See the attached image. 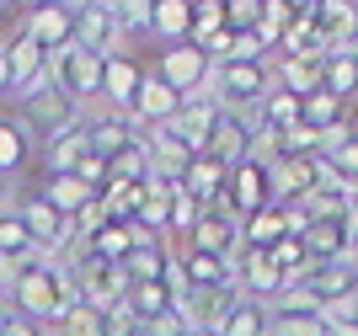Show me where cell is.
<instances>
[{
	"label": "cell",
	"instance_id": "cell-22",
	"mask_svg": "<svg viewBox=\"0 0 358 336\" xmlns=\"http://www.w3.org/2000/svg\"><path fill=\"white\" fill-rule=\"evenodd\" d=\"M289 27H294V6H284V0H268V6H262V16H257V43L273 48Z\"/></svg>",
	"mask_w": 358,
	"mask_h": 336
},
{
	"label": "cell",
	"instance_id": "cell-29",
	"mask_svg": "<svg viewBox=\"0 0 358 336\" xmlns=\"http://www.w3.org/2000/svg\"><path fill=\"white\" fill-rule=\"evenodd\" d=\"M327 161H331V171L353 187V182H358V133H348L343 145H337V155H327Z\"/></svg>",
	"mask_w": 358,
	"mask_h": 336
},
{
	"label": "cell",
	"instance_id": "cell-28",
	"mask_svg": "<svg viewBox=\"0 0 358 336\" xmlns=\"http://www.w3.org/2000/svg\"><path fill=\"white\" fill-rule=\"evenodd\" d=\"M257 16H262V0H236L224 6V32H257Z\"/></svg>",
	"mask_w": 358,
	"mask_h": 336
},
{
	"label": "cell",
	"instance_id": "cell-4",
	"mask_svg": "<svg viewBox=\"0 0 358 336\" xmlns=\"http://www.w3.org/2000/svg\"><path fill=\"white\" fill-rule=\"evenodd\" d=\"M305 288L315 293V305H337V299H353L358 293V267H353V251L348 256H337V262H321L305 272Z\"/></svg>",
	"mask_w": 358,
	"mask_h": 336
},
{
	"label": "cell",
	"instance_id": "cell-6",
	"mask_svg": "<svg viewBox=\"0 0 358 336\" xmlns=\"http://www.w3.org/2000/svg\"><path fill=\"white\" fill-rule=\"evenodd\" d=\"M193 251H209V256L236 262V251H241V219H236V214H214V208H203V219L193 224Z\"/></svg>",
	"mask_w": 358,
	"mask_h": 336
},
{
	"label": "cell",
	"instance_id": "cell-7",
	"mask_svg": "<svg viewBox=\"0 0 358 336\" xmlns=\"http://www.w3.org/2000/svg\"><path fill=\"white\" fill-rule=\"evenodd\" d=\"M177 107H182L177 91L161 86L155 75H145V80H139V91H134V107H129V123H134V129H161Z\"/></svg>",
	"mask_w": 358,
	"mask_h": 336
},
{
	"label": "cell",
	"instance_id": "cell-15",
	"mask_svg": "<svg viewBox=\"0 0 358 336\" xmlns=\"http://www.w3.org/2000/svg\"><path fill=\"white\" fill-rule=\"evenodd\" d=\"M284 240V208L268 203V208H257L252 219H241V246L246 251H268Z\"/></svg>",
	"mask_w": 358,
	"mask_h": 336
},
{
	"label": "cell",
	"instance_id": "cell-1",
	"mask_svg": "<svg viewBox=\"0 0 358 336\" xmlns=\"http://www.w3.org/2000/svg\"><path fill=\"white\" fill-rule=\"evenodd\" d=\"M214 123H220V107H214L209 96H182V107L166 117L155 133L177 139L187 155H203V149H209V139H214Z\"/></svg>",
	"mask_w": 358,
	"mask_h": 336
},
{
	"label": "cell",
	"instance_id": "cell-8",
	"mask_svg": "<svg viewBox=\"0 0 358 336\" xmlns=\"http://www.w3.org/2000/svg\"><path fill=\"white\" fill-rule=\"evenodd\" d=\"M22 38H32L43 54H59V48L70 43V11H64V6H38V11L22 22Z\"/></svg>",
	"mask_w": 358,
	"mask_h": 336
},
{
	"label": "cell",
	"instance_id": "cell-13",
	"mask_svg": "<svg viewBox=\"0 0 358 336\" xmlns=\"http://www.w3.org/2000/svg\"><path fill=\"white\" fill-rule=\"evenodd\" d=\"M43 155H48V171H54V176H70L75 166H80V161L91 155V139H86V129H80V123L59 129V133H54V139L43 145Z\"/></svg>",
	"mask_w": 358,
	"mask_h": 336
},
{
	"label": "cell",
	"instance_id": "cell-27",
	"mask_svg": "<svg viewBox=\"0 0 358 336\" xmlns=\"http://www.w3.org/2000/svg\"><path fill=\"white\" fill-rule=\"evenodd\" d=\"M59 336H102V315L86 309V305H75L70 315L59 321Z\"/></svg>",
	"mask_w": 358,
	"mask_h": 336
},
{
	"label": "cell",
	"instance_id": "cell-35",
	"mask_svg": "<svg viewBox=\"0 0 358 336\" xmlns=\"http://www.w3.org/2000/svg\"><path fill=\"white\" fill-rule=\"evenodd\" d=\"M187 336H214V331H187Z\"/></svg>",
	"mask_w": 358,
	"mask_h": 336
},
{
	"label": "cell",
	"instance_id": "cell-16",
	"mask_svg": "<svg viewBox=\"0 0 358 336\" xmlns=\"http://www.w3.org/2000/svg\"><path fill=\"white\" fill-rule=\"evenodd\" d=\"M187 27H193V6H182V0L150 6V32H155L161 43H187Z\"/></svg>",
	"mask_w": 358,
	"mask_h": 336
},
{
	"label": "cell",
	"instance_id": "cell-17",
	"mask_svg": "<svg viewBox=\"0 0 358 336\" xmlns=\"http://www.w3.org/2000/svg\"><path fill=\"white\" fill-rule=\"evenodd\" d=\"M278 91L289 96H315L321 91V59H278Z\"/></svg>",
	"mask_w": 358,
	"mask_h": 336
},
{
	"label": "cell",
	"instance_id": "cell-5",
	"mask_svg": "<svg viewBox=\"0 0 358 336\" xmlns=\"http://www.w3.org/2000/svg\"><path fill=\"white\" fill-rule=\"evenodd\" d=\"M139 80H145V70H139L129 54H107V59H102V96H107V112L129 117Z\"/></svg>",
	"mask_w": 358,
	"mask_h": 336
},
{
	"label": "cell",
	"instance_id": "cell-31",
	"mask_svg": "<svg viewBox=\"0 0 358 336\" xmlns=\"http://www.w3.org/2000/svg\"><path fill=\"white\" fill-rule=\"evenodd\" d=\"M0 91H11V70H6V54H0Z\"/></svg>",
	"mask_w": 358,
	"mask_h": 336
},
{
	"label": "cell",
	"instance_id": "cell-24",
	"mask_svg": "<svg viewBox=\"0 0 358 336\" xmlns=\"http://www.w3.org/2000/svg\"><path fill=\"white\" fill-rule=\"evenodd\" d=\"M214 32H224V6H193V27H187V43L203 48Z\"/></svg>",
	"mask_w": 358,
	"mask_h": 336
},
{
	"label": "cell",
	"instance_id": "cell-34",
	"mask_svg": "<svg viewBox=\"0 0 358 336\" xmlns=\"http://www.w3.org/2000/svg\"><path fill=\"white\" fill-rule=\"evenodd\" d=\"M0 203H6V176H0Z\"/></svg>",
	"mask_w": 358,
	"mask_h": 336
},
{
	"label": "cell",
	"instance_id": "cell-18",
	"mask_svg": "<svg viewBox=\"0 0 358 336\" xmlns=\"http://www.w3.org/2000/svg\"><path fill=\"white\" fill-rule=\"evenodd\" d=\"M38 198H43V203L54 208V214H64V219H75V214H80V208H86L91 198H96V192H91V187H80L75 176H48V187L38 192Z\"/></svg>",
	"mask_w": 358,
	"mask_h": 336
},
{
	"label": "cell",
	"instance_id": "cell-3",
	"mask_svg": "<svg viewBox=\"0 0 358 336\" xmlns=\"http://www.w3.org/2000/svg\"><path fill=\"white\" fill-rule=\"evenodd\" d=\"M224 198H230V208H236V219H252L257 208H268V203H273L268 166H252V161H241L236 171L224 176Z\"/></svg>",
	"mask_w": 358,
	"mask_h": 336
},
{
	"label": "cell",
	"instance_id": "cell-30",
	"mask_svg": "<svg viewBox=\"0 0 358 336\" xmlns=\"http://www.w3.org/2000/svg\"><path fill=\"white\" fill-rule=\"evenodd\" d=\"M139 336H187V321H182L177 309H166V315H155V321L139 326Z\"/></svg>",
	"mask_w": 358,
	"mask_h": 336
},
{
	"label": "cell",
	"instance_id": "cell-25",
	"mask_svg": "<svg viewBox=\"0 0 358 336\" xmlns=\"http://www.w3.org/2000/svg\"><path fill=\"white\" fill-rule=\"evenodd\" d=\"M113 16H118V43L123 38H150V6L129 0V6H113Z\"/></svg>",
	"mask_w": 358,
	"mask_h": 336
},
{
	"label": "cell",
	"instance_id": "cell-11",
	"mask_svg": "<svg viewBox=\"0 0 358 336\" xmlns=\"http://www.w3.org/2000/svg\"><path fill=\"white\" fill-rule=\"evenodd\" d=\"M129 246H134V224L107 219L102 230L91 235V240H80L70 256H75V262H80V256H96V262H123V256H129Z\"/></svg>",
	"mask_w": 358,
	"mask_h": 336
},
{
	"label": "cell",
	"instance_id": "cell-19",
	"mask_svg": "<svg viewBox=\"0 0 358 336\" xmlns=\"http://www.w3.org/2000/svg\"><path fill=\"white\" fill-rule=\"evenodd\" d=\"M321 91L337 96V102L353 96V91H358V64L348 54H327V59H321Z\"/></svg>",
	"mask_w": 358,
	"mask_h": 336
},
{
	"label": "cell",
	"instance_id": "cell-33",
	"mask_svg": "<svg viewBox=\"0 0 358 336\" xmlns=\"http://www.w3.org/2000/svg\"><path fill=\"white\" fill-rule=\"evenodd\" d=\"M348 59H353V64H358V38H353V43H348Z\"/></svg>",
	"mask_w": 358,
	"mask_h": 336
},
{
	"label": "cell",
	"instance_id": "cell-23",
	"mask_svg": "<svg viewBox=\"0 0 358 336\" xmlns=\"http://www.w3.org/2000/svg\"><path fill=\"white\" fill-rule=\"evenodd\" d=\"M22 161H27V133H22V123H0V176L16 171Z\"/></svg>",
	"mask_w": 358,
	"mask_h": 336
},
{
	"label": "cell",
	"instance_id": "cell-20",
	"mask_svg": "<svg viewBox=\"0 0 358 336\" xmlns=\"http://www.w3.org/2000/svg\"><path fill=\"white\" fill-rule=\"evenodd\" d=\"M294 123H299V96H289V91L273 86L268 96H262V129L284 133V129H294Z\"/></svg>",
	"mask_w": 358,
	"mask_h": 336
},
{
	"label": "cell",
	"instance_id": "cell-12",
	"mask_svg": "<svg viewBox=\"0 0 358 336\" xmlns=\"http://www.w3.org/2000/svg\"><path fill=\"white\" fill-rule=\"evenodd\" d=\"M214 336H268V309L236 293V299H224L220 321H214Z\"/></svg>",
	"mask_w": 358,
	"mask_h": 336
},
{
	"label": "cell",
	"instance_id": "cell-2",
	"mask_svg": "<svg viewBox=\"0 0 358 336\" xmlns=\"http://www.w3.org/2000/svg\"><path fill=\"white\" fill-rule=\"evenodd\" d=\"M155 80L171 86L177 96H198L203 80H209V54L193 43H177V48H161V64H155Z\"/></svg>",
	"mask_w": 358,
	"mask_h": 336
},
{
	"label": "cell",
	"instance_id": "cell-14",
	"mask_svg": "<svg viewBox=\"0 0 358 336\" xmlns=\"http://www.w3.org/2000/svg\"><path fill=\"white\" fill-rule=\"evenodd\" d=\"M123 272H129V283H155L166 267V251L155 246V235H139L134 230V246H129V256H123Z\"/></svg>",
	"mask_w": 358,
	"mask_h": 336
},
{
	"label": "cell",
	"instance_id": "cell-9",
	"mask_svg": "<svg viewBox=\"0 0 358 336\" xmlns=\"http://www.w3.org/2000/svg\"><path fill=\"white\" fill-rule=\"evenodd\" d=\"M0 54H6V70H11V91L16 96H22V91L43 75V64H48V54L32 43V38H22V32H16L11 43H0Z\"/></svg>",
	"mask_w": 358,
	"mask_h": 336
},
{
	"label": "cell",
	"instance_id": "cell-21",
	"mask_svg": "<svg viewBox=\"0 0 358 336\" xmlns=\"http://www.w3.org/2000/svg\"><path fill=\"white\" fill-rule=\"evenodd\" d=\"M299 123H305L310 133L337 129V123H343V102H337V96H327V91H315V96H305V102H299Z\"/></svg>",
	"mask_w": 358,
	"mask_h": 336
},
{
	"label": "cell",
	"instance_id": "cell-26",
	"mask_svg": "<svg viewBox=\"0 0 358 336\" xmlns=\"http://www.w3.org/2000/svg\"><path fill=\"white\" fill-rule=\"evenodd\" d=\"M198 219H203V208H198L182 187H171V214H166V230H193Z\"/></svg>",
	"mask_w": 358,
	"mask_h": 336
},
{
	"label": "cell",
	"instance_id": "cell-32",
	"mask_svg": "<svg viewBox=\"0 0 358 336\" xmlns=\"http://www.w3.org/2000/svg\"><path fill=\"white\" fill-rule=\"evenodd\" d=\"M6 315H11V293L0 288V321H6Z\"/></svg>",
	"mask_w": 358,
	"mask_h": 336
},
{
	"label": "cell",
	"instance_id": "cell-10",
	"mask_svg": "<svg viewBox=\"0 0 358 336\" xmlns=\"http://www.w3.org/2000/svg\"><path fill=\"white\" fill-rule=\"evenodd\" d=\"M224 176H230V171H224L220 161H209V155H193V161H187V171H182V182H177V187L187 192V198H193L198 208H209L214 198L224 192Z\"/></svg>",
	"mask_w": 358,
	"mask_h": 336
}]
</instances>
